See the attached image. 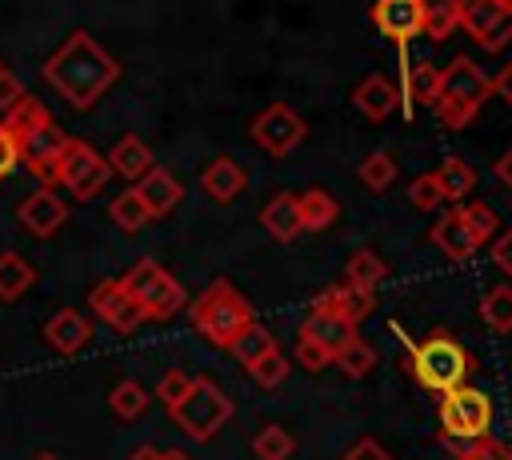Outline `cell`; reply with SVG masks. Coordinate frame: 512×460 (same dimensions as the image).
<instances>
[{
  "label": "cell",
  "mask_w": 512,
  "mask_h": 460,
  "mask_svg": "<svg viewBox=\"0 0 512 460\" xmlns=\"http://www.w3.org/2000/svg\"><path fill=\"white\" fill-rule=\"evenodd\" d=\"M40 76L72 104V108H92L116 80H120V60L88 32H72L48 60L40 64Z\"/></svg>",
  "instance_id": "obj_1"
},
{
  "label": "cell",
  "mask_w": 512,
  "mask_h": 460,
  "mask_svg": "<svg viewBox=\"0 0 512 460\" xmlns=\"http://www.w3.org/2000/svg\"><path fill=\"white\" fill-rule=\"evenodd\" d=\"M188 316H192V328H196L204 340H212L216 348H228V344L240 336V328H248V324L256 320V316H252V304H248L228 280H212V284L192 300Z\"/></svg>",
  "instance_id": "obj_2"
},
{
  "label": "cell",
  "mask_w": 512,
  "mask_h": 460,
  "mask_svg": "<svg viewBox=\"0 0 512 460\" xmlns=\"http://www.w3.org/2000/svg\"><path fill=\"white\" fill-rule=\"evenodd\" d=\"M488 96H492V80L468 56H456L440 72V96L432 108H436L444 128H464V124H472V116L480 112V104Z\"/></svg>",
  "instance_id": "obj_3"
},
{
  "label": "cell",
  "mask_w": 512,
  "mask_h": 460,
  "mask_svg": "<svg viewBox=\"0 0 512 460\" xmlns=\"http://www.w3.org/2000/svg\"><path fill=\"white\" fill-rule=\"evenodd\" d=\"M468 352L460 348V340L456 336H448V332H428L420 344H412V352H408V372L428 388V392H452V388H460L464 384V376H468Z\"/></svg>",
  "instance_id": "obj_4"
},
{
  "label": "cell",
  "mask_w": 512,
  "mask_h": 460,
  "mask_svg": "<svg viewBox=\"0 0 512 460\" xmlns=\"http://www.w3.org/2000/svg\"><path fill=\"white\" fill-rule=\"evenodd\" d=\"M124 288L132 292V300L144 308V320H168V316H176L184 304H188V296H184V284L164 268V264H156V260H136L124 276Z\"/></svg>",
  "instance_id": "obj_5"
},
{
  "label": "cell",
  "mask_w": 512,
  "mask_h": 460,
  "mask_svg": "<svg viewBox=\"0 0 512 460\" xmlns=\"http://www.w3.org/2000/svg\"><path fill=\"white\" fill-rule=\"evenodd\" d=\"M16 112H20V164H24L36 180H48L52 160H56V152H60V144H64L68 136L52 124L48 108H44L36 96H24V100L16 104Z\"/></svg>",
  "instance_id": "obj_6"
},
{
  "label": "cell",
  "mask_w": 512,
  "mask_h": 460,
  "mask_svg": "<svg viewBox=\"0 0 512 460\" xmlns=\"http://www.w3.org/2000/svg\"><path fill=\"white\" fill-rule=\"evenodd\" d=\"M108 164H104V156L92 148V144H84V140H64L60 144V152H56V160H52V172H48V188L52 184H60V188H68L76 200H92L104 184H108Z\"/></svg>",
  "instance_id": "obj_7"
},
{
  "label": "cell",
  "mask_w": 512,
  "mask_h": 460,
  "mask_svg": "<svg viewBox=\"0 0 512 460\" xmlns=\"http://www.w3.org/2000/svg\"><path fill=\"white\" fill-rule=\"evenodd\" d=\"M488 424H492V400L480 392V388H452L440 396V428H444V440L452 444H476L488 436Z\"/></svg>",
  "instance_id": "obj_8"
},
{
  "label": "cell",
  "mask_w": 512,
  "mask_h": 460,
  "mask_svg": "<svg viewBox=\"0 0 512 460\" xmlns=\"http://www.w3.org/2000/svg\"><path fill=\"white\" fill-rule=\"evenodd\" d=\"M168 412H172V420L180 424V432H188L192 440H212V436L228 424L232 400H228L212 380L196 376V380H192V392H188L176 408H168Z\"/></svg>",
  "instance_id": "obj_9"
},
{
  "label": "cell",
  "mask_w": 512,
  "mask_h": 460,
  "mask_svg": "<svg viewBox=\"0 0 512 460\" xmlns=\"http://www.w3.org/2000/svg\"><path fill=\"white\" fill-rule=\"evenodd\" d=\"M304 120L288 108V104H268L264 112H256L252 120V140L268 152V156H288L300 140H304Z\"/></svg>",
  "instance_id": "obj_10"
},
{
  "label": "cell",
  "mask_w": 512,
  "mask_h": 460,
  "mask_svg": "<svg viewBox=\"0 0 512 460\" xmlns=\"http://www.w3.org/2000/svg\"><path fill=\"white\" fill-rule=\"evenodd\" d=\"M88 308L112 328V332H136L144 324V308L132 300V292L124 288V280H100L88 292Z\"/></svg>",
  "instance_id": "obj_11"
},
{
  "label": "cell",
  "mask_w": 512,
  "mask_h": 460,
  "mask_svg": "<svg viewBox=\"0 0 512 460\" xmlns=\"http://www.w3.org/2000/svg\"><path fill=\"white\" fill-rule=\"evenodd\" d=\"M16 216H20V224H24L32 236L48 240V236H56V232L64 228V220H68V204L44 184V188H36L32 196H24V204L16 208Z\"/></svg>",
  "instance_id": "obj_12"
},
{
  "label": "cell",
  "mask_w": 512,
  "mask_h": 460,
  "mask_svg": "<svg viewBox=\"0 0 512 460\" xmlns=\"http://www.w3.org/2000/svg\"><path fill=\"white\" fill-rule=\"evenodd\" d=\"M132 188H136V196L144 200V208H148V216H152V220L168 216V212L180 204V196H184L180 180H176L168 168H156V164H152V168H148Z\"/></svg>",
  "instance_id": "obj_13"
},
{
  "label": "cell",
  "mask_w": 512,
  "mask_h": 460,
  "mask_svg": "<svg viewBox=\"0 0 512 460\" xmlns=\"http://www.w3.org/2000/svg\"><path fill=\"white\" fill-rule=\"evenodd\" d=\"M300 336L336 356L344 344L356 340V324L344 320V316H336V312H328V308H312V312L304 316V324H300Z\"/></svg>",
  "instance_id": "obj_14"
},
{
  "label": "cell",
  "mask_w": 512,
  "mask_h": 460,
  "mask_svg": "<svg viewBox=\"0 0 512 460\" xmlns=\"http://www.w3.org/2000/svg\"><path fill=\"white\" fill-rule=\"evenodd\" d=\"M372 24L388 40H412L420 32V0H376L372 4Z\"/></svg>",
  "instance_id": "obj_15"
},
{
  "label": "cell",
  "mask_w": 512,
  "mask_h": 460,
  "mask_svg": "<svg viewBox=\"0 0 512 460\" xmlns=\"http://www.w3.org/2000/svg\"><path fill=\"white\" fill-rule=\"evenodd\" d=\"M44 340H48L60 356H76V352L92 340V324H88L84 312H76V308H60V312L44 324Z\"/></svg>",
  "instance_id": "obj_16"
},
{
  "label": "cell",
  "mask_w": 512,
  "mask_h": 460,
  "mask_svg": "<svg viewBox=\"0 0 512 460\" xmlns=\"http://www.w3.org/2000/svg\"><path fill=\"white\" fill-rule=\"evenodd\" d=\"M352 104L368 116V120H384V116H392L396 112V104H400V92H396V84L388 80V76H380V72H372V76H364L360 84H356V92H352Z\"/></svg>",
  "instance_id": "obj_17"
},
{
  "label": "cell",
  "mask_w": 512,
  "mask_h": 460,
  "mask_svg": "<svg viewBox=\"0 0 512 460\" xmlns=\"http://www.w3.org/2000/svg\"><path fill=\"white\" fill-rule=\"evenodd\" d=\"M200 184H204V192H208L212 200L228 204V200H236V196L248 188V172H244V168H240L232 156H216V160L204 168Z\"/></svg>",
  "instance_id": "obj_18"
},
{
  "label": "cell",
  "mask_w": 512,
  "mask_h": 460,
  "mask_svg": "<svg viewBox=\"0 0 512 460\" xmlns=\"http://www.w3.org/2000/svg\"><path fill=\"white\" fill-rule=\"evenodd\" d=\"M260 224L268 228V236H272V240L292 244V240L304 232V228H300V204H296V196H292V192H276V196L264 204Z\"/></svg>",
  "instance_id": "obj_19"
},
{
  "label": "cell",
  "mask_w": 512,
  "mask_h": 460,
  "mask_svg": "<svg viewBox=\"0 0 512 460\" xmlns=\"http://www.w3.org/2000/svg\"><path fill=\"white\" fill-rule=\"evenodd\" d=\"M104 164H108V172H116V176H124V180H140L148 168H152V148L140 140V136H120L116 144H112V152L104 156Z\"/></svg>",
  "instance_id": "obj_20"
},
{
  "label": "cell",
  "mask_w": 512,
  "mask_h": 460,
  "mask_svg": "<svg viewBox=\"0 0 512 460\" xmlns=\"http://www.w3.org/2000/svg\"><path fill=\"white\" fill-rule=\"evenodd\" d=\"M432 244H436L448 260H456V264H460V260H468V256L480 248V244L472 240V232L464 228V220H460V212H456V208H452V212H444V216L432 224Z\"/></svg>",
  "instance_id": "obj_21"
},
{
  "label": "cell",
  "mask_w": 512,
  "mask_h": 460,
  "mask_svg": "<svg viewBox=\"0 0 512 460\" xmlns=\"http://www.w3.org/2000/svg\"><path fill=\"white\" fill-rule=\"evenodd\" d=\"M312 308H328V312H336V316H344V320L360 324V320L372 312V292H364V288H356V284L340 280V284H332L324 296H316V304H312Z\"/></svg>",
  "instance_id": "obj_22"
},
{
  "label": "cell",
  "mask_w": 512,
  "mask_h": 460,
  "mask_svg": "<svg viewBox=\"0 0 512 460\" xmlns=\"http://www.w3.org/2000/svg\"><path fill=\"white\" fill-rule=\"evenodd\" d=\"M296 204H300V228H304V232H324V228H332L336 216H340L336 196L324 192V188H308V192H300Z\"/></svg>",
  "instance_id": "obj_23"
},
{
  "label": "cell",
  "mask_w": 512,
  "mask_h": 460,
  "mask_svg": "<svg viewBox=\"0 0 512 460\" xmlns=\"http://www.w3.org/2000/svg\"><path fill=\"white\" fill-rule=\"evenodd\" d=\"M36 284V268L20 252H0V300H20Z\"/></svg>",
  "instance_id": "obj_24"
},
{
  "label": "cell",
  "mask_w": 512,
  "mask_h": 460,
  "mask_svg": "<svg viewBox=\"0 0 512 460\" xmlns=\"http://www.w3.org/2000/svg\"><path fill=\"white\" fill-rule=\"evenodd\" d=\"M500 12H504L500 0H456V28H464L472 40H480Z\"/></svg>",
  "instance_id": "obj_25"
},
{
  "label": "cell",
  "mask_w": 512,
  "mask_h": 460,
  "mask_svg": "<svg viewBox=\"0 0 512 460\" xmlns=\"http://www.w3.org/2000/svg\"><path fill=\"white\" fill-rule=\"evenodd\" d=\"M384 276H388V264H384L372 248L352 252V256H348V264H344V280H348V284H356V288H364V292H372Z\"/></svg>",
  "instance_id": "obj_26"
},
{
  "label": "cell",
  "mask_w": 512,
  "mask_h": 460,
  "mask_svg": "<svg viewBox=\"0 0 512 460\" xmlns=\"http://www.w3.org/2000/svg\"><path fill=\"white\" fill-rule=\"evenodd\" d=\"M272 348H276L272 332H268L264 324H256V320H252L248 328H240V336L228 344V352H232V356H236L244 368H248V364H256V360H260L264 352H272Z\"/></svg>",
  "instance_id": "obj_27"
},
{
  "label": "cell",
  "mask_w": 512,
  "mask_h": 460,
  "mask_svg": "<svg viewBox=\"0 0 512 460\" xmlns=\"http://www.w3.org/2000/svg\"><path fill=\"white\" fill-rule=\"evenodd\" d=\"M20 168V112L16 104L0 116V180H8Z\"/></svg>",
  "instance_id": "obj_28"
},
{
  "label": "cell",
  "mask_w": 512,
  "mask_h": 460,
  "mask_svg": "<svg viewBox=\"0 0 512 460\" xmlns=\"http://www.w3.org/2000/svg\"><path fill=\"white\" fill-rule=\"evenodd\" d=\"M456 28V0H420V32L444 40Z\"/></svg>",
  "instance_id": "obj_29"
},
{
  "label": "cell",
  "mask_w": 512,
  "mask_h": 460,
  "mask_svg": "<svg viewBox=\"0 0 512 460\" xmlns=\"http://www.w3.org/2000/svg\"><path fill=\"white\" fill-rule=\"evenodd\" d=\"M480 320L492 332H512V284H496L484 300H480Z\"/></svg>",
  "instance_id": "obj_30"
},
{
  "label": "cell",
  "mask_w": 512,
  "mask_h": 460,
  "mask_svg": "<svg viewBox=\"0 0 512 460\" xmlns=\"http://www.w3.org/2000/svg\"><path fill=\"white\" fill-rule=\"evenodd\" d=\"M436 180H440L444 200H460V196H468V192H472L476 172H472V168H468L460 156H448V160L436 168Z\"/></svg>",
  "instance_id": "obj_31"
},
{
  "label": "cell",
  "mask_w": 512,
  "mask_h": 460,
  "mask_svg": "<svg viewBox=\"0 0 512 460\" xmlns=\"http://www.w3.org/2000/svg\"><path fill=\"white\" fill-rule=\"evenodd\" d=\"M108 216H112V224H116V228H124V232H140V228L152 220V216H148V208H144V200L136 196V188H124V192L112 200Z\"/></svg>",
  "instance_id": "obj_32"
},
{
  "label": "cell",
  "mask_w": 512,
  "mask_h": 460,
  "mask_svg": "<svg viewBox=\"0 0 512 460\" xmlns=\"http://www.w3.org/2000/svg\"><path fill=\"white\" fill-rule=\"evenodd\" d=\"M108 408L120 416V420H140L148 412V392L136 384V380H120L112 392H108Z\"/></svg>",
  "instance_id": "obj_33"
},
{
  "label": "cell",
  "mask_w": 512,
  "mask_h": 460,
  "mask_svg": "<svg viewBox=\"0 0 512 460\" xmlns=\"http://www.w3.org/2000/svg\"><path fill=\"white\" fill-rule=\"evenodd\" d=\"M252 452H256L260 460H288V456L296 452V440H292L288 428H280V424H264V428L256 432V440H252Z\"/></svg>",
  "instance_id": "obj_34"
},
{
  "label": "cell",
  "mask_w": 512,
  "mask_h": 460,
  "mask_svg": "<svg viewBox=\"0 0 512 460\" xmlns=\"http://www.w3.org/2000/svg\"><path fill=\"white\" fill-rule=\"evenodd\" d=\"M332 364H336L344 376L360 380V376H368V372H372V364H376V348H372V344H364V340L356 336L352 344H344V348L332 356Z\"/></svg>",
  "instance_id": "obj_35"
},
{
  "label": "cell",
  "mask_w": 512,
  "mask_h": 460,
  "mask_svg": "<svg viewBox=\"0 0 512 460\" xmlns=\"http://www.w3.org/2000/svg\"><path fill=\"white\" fill-rule=\"evenodd\" d=\"M460 212V220H464V228L472 232V240L476 244H488L496 232H500V224H496V212L484 204V200H472V204H460L456 208Z\"/></svg>",
  "instance_id": "obj_36"
},
{
  "label": "cell",
  "mask_w": 512,
  "mask_h": 460,
  "mask_svg": "<svg viewBox=\"0 0 512 460\" xmlns=\"http://www.w3.org/2000/svg\"><path fill=\"white\" fill-rule=\"evenodd\" d=\"M356 176L364 180L368 192H384V188L396 180V160H392L388 152H368V156L360 160V172H356Z\"/></svg>",
  "instance_id": "obj_37"
},
{
  "label": "cell",
  "mask_w": 512,
  "mask_h": 460,
  "mask_svg": "<svg viewBox=\"0 0 512 460\" xmlns=\"http://www.w3.org/2000/svg\"><path fill=\"white\" fill-rule=\"evenodd\" d=\"M436 96H440V68L436 64L408 68V100L412 104H436Z\"/></svg>",
  "instance_id": "obj_38"
},
{
  "label": "cell",
  "mask_w": 512,
  "mask_h": 460,
  "mask_svg": "<svg viewBox=\"0 0 512 460\" xmlns=\"http://www.w3.org/2000/svg\"><path fill=\"white\" fill-rule=\"evenodd\" d=\"M248 376L256 380V388H280L284 376H288V356H284L280 348H272V352H264L256 364H248Z\"/></svg>",
  "instance_id": "obj_39"
},
{
  "label": "cell",
  "mask_w": 512,
  "mask_h": 460,
  "mask_svg": "<svg viewBox=\"0 0 512 460\" xmlns=\"http://www.w3.org/2000/svg\"><path fill=\"white\" fill-rule=\"evenodd\" d=\"M408 200H412L416 212H432L436 204H444V192H440L436 172H420V176L408 184Z\"/></svg>",
  "instance_id": "obj_40"
},
{
  "label": "cell",
  "mask_w": 512,
  "mask_h": 460,
  "mask_svg": "<svg viewBox=\"0 0 512 460\" xmlns=\"http://www.w3.org/2000/svg\"><path fill=\"white\" fill-rule=\"evenodd\" d=\"M192 372H184V368H168L164 376H160V384H156V396H160V404L164 408H176L188 392H192Z\"/></svg>",
  "instance_id": "obj_41"
},
{
  "label": "cell",
  "mask_w": 512,
  "mask_h": 460,
  "mask_svg": "<svg viewBox=\"0 0 512 460\" xmlns=\"http://www.w3.org/2000/svg\"><path fill=\"white\" fill-rule=\"evenodd\" d=\"M456 460H512V456H508V448H504L500 440L484 436V440H476V444L456 448Z\"/></svg>",
  "instance_id": "obj_42"
},
{
  "label": "cell",
  "mask_w": 512,
  "mask_h": 460,
  "mask_svg": "<svg viewBox=\"0 0 512 460\" xmlns=\"http://www.w3.org/2000/svg\"><path fill=\"white\" fill-rule=\"evenodd\" d=\"M296 364L304 368V372H320V368H328L332 364V352H324L320 344H312V340H296Z\"/></svg>",
  "instance_id": "obj_43"
},
{
  "label": "cell",
  "mask_w": 512,
  "mask_h": 460,
  "mask_svg": "<svg viewBox=\"0 0 512 460\" xmlns=\"http://www.w3.org/2000/svg\"><path fill=\"white\" fill-rule=\"evenodd\" d=\"M508 40H512V8H504V12L488 24V32L480 36V44H484L488 52H496V48H504Z\"/></svg>",
  "instance_id": "obj_44"
},
{
  "label": "cell",
  "mask_w": 512,
  "mask_h": 460,
  "mask_svg": "<svg viewBox=\"0 0 512 460\" xmlns=\"http://www.w3.org/2000/svg\"><path fill=\"white\" fill-rule=\"evenodd\" d=\"M28 92H24V84L16 80V72H8V68H0V112H8L12 104H20Z\"/></svg>",
  "instance_id": "obj_45"
},
{
  "label": "cell",
  "mask_w": 512,
  "mask_h": 460,
  "mask_svg": "<svg viewBox=\"0 0 512 460\" xmlns=\"http://www.w3.org/2000/svg\"><path fill=\"white\" fill-rule=\"evenodd\" d=\"M340 460H396L384 444H376V440H356Z\"/></svg>",
  "instance_id": "obj_46"
},
{
  "label": "cell",
  "mask_w": 512,
  "mask_h": 460,
  "mask_svg": "<svg viewBox=\"0 0 512 460\" xmlns=\"http://www.w3.org/2000/svg\"><path fill=\"white\" fill-rule=\"evenodd\" d=\"M496 244H492V260H496V268L504 272V276H512V228L508 232H500V236H492Z\"/></svg>",
  "instance_id": "obj_47"
},
{
  "label": "cell",
  "mask_w": 512,
  "mask_h": 460,
  "mask_svg": "<svg viewBox=\"0 0 512 460\" xmlns=\"http://www.w3.org/2000/svg\"><path fill=\"white\" fill-rule=\"evenodd\" d=\"M492 92H496L500 100H508V104H512V64H504V68L492 76Z\"/></svg>",
  "instance_id": "obj_48"
},
{
  "label": "cell",
  "mask_w": 512,
  "mask_h": 460,
  "mask_svg": "<svg viewBox=\"0 0 512 460\" xmlns=\"http://www.w3.org/2000/svg\"><path fill=\"white\" fill-rule=\"evenodd\" d=\"M496 180H500V184L512 192V148H508V152L496 160Z\"/></svg>",
  "instance_id": "obj_49"
},
{
  "label": "cell",
  "mask_w": 512,
  "mask_h": 460,
  "mask_svg": "<svg viewBox=\"0 0 512 460\" xmlns=\"http://www.w3.org/2000/svg\"><path fill=\"white\" fill-rule=\"evenodd\" d=\"M160 456H164L160 448H152V444H140V448H136L128 460H160Z\"/></svg>",
  "instance_id": "obj_50"
},
{
  "label": "cell",
  "mask_w": 512,
  "mask_h": 460,
  "mask_svg": "<svg viewBox=\"0 0 512 460\" xmlns=\"http://www.w3.org/2000/svg\"><path fill=\"white\" fill-rule=\"evenodd\" d=\"M160 460H192V456H188V452H176V448H172V452H164Z\"/></svg>",
  "instance_id": "obj_51"
},
{
  "label": "cell",
  "mask_w": 512,
  "mask_h": 460,
  "mask_svg": "<svg viewBox=\"0 0 512 460\" xmlns=\"http://www.w3.org/2000/svg\"><path fill=\"white\" fill-rule=\"evenodd\" d=\"M36 460H60V456H52V452H40V456H36Z\"/></svg>",
  "instance_id": "obj_52"
},
{
  "label": "cell",
  "mask_w": 512,
  "mask_h": 460,
  "mask_svg": "<svg viewBox=\"0 0 512 460\" xmlns=\"http://www.w3.org/2000/svg\"><path fill=\"white\" fill-rule=\"evenodd\" d=\"M508 456H512V448H508Z\"/></svg>",
  "instance_id": "obj_53"
},
{
  "label": "cell",
  "mask_w": 512,
  "mask_h": 460,
  "mask_svg": "<svg viewBox=\"0 0 512 460\" xmlns=\"http://www.w3.org/2000/svg\"><path fill=\"white\" fill-rule=\"evenodd\" d=\"M500 4H508V0H500Z\"/></svg>",
  "instance_id": "obj_54"
},
{
  "label": "cell",
  "mask_w": 512,
  "mask_h": 460,
  "mask_svg": "<svg viewBox=\"0 0 512 460\" xmlns=\"http://www.w3.org/2000/svg\"><path fill=\"white\" fill-rule=\"evenodd\" d=\"M0 68H4V64H0Z\"/></svg>",
  "instance_id": "obj_55"
}]
</instances>
